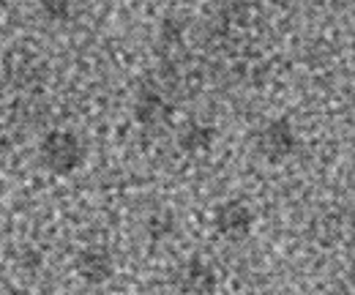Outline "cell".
I'll use <instances>...</instances> for the list:
<instances>
[{
  "label": "cell",
  "instance_id": "obj_6",
  "mask_svg": "<svg viewBox=\"0 0 355 295\" xmlns=\"http://www.w3.org/2000/svg\"><path fill=\"white\" fill-rule=\"evenodd\" d=\"M134 115H137V121H139L142 126H148V128L162 126V124H167V118L173 115V104H170L162 93L145 90V93H139V99H137V104H134Z\"/></svg>",
  "mask_w": 355,
  "mask_h": 295
},
{
  "label": "cell",
  "instance_id": "obj_7",
  "mask_svg": "<svg viewBox=\"0 0 355 295\" xmlns=\"http://www.w3.org/2000/svg\"><path fill=\"white\" fill-rule=\"evenodd\" d=\"M216 140V128L205 126V124H197V121H189L186 126L178 131V148L186 151V153H197V151H205L211 148Z\"/></svg>",
  "mask_w": 355,
  "mask_h": 295
},
{
  "label": "cell",
  "instance_id": "obj_8",
  "mask_svg": "<svg viewBox=\"0 0 355 295\" xmlns=\"http://www.w3.org/2000/svg\"><path fill=\"white\" fill-rule=\"evenodd\" d=\"M42 8H44L46 17H52V19H71V17L77 14L74 8H80V6H74V3H49V0H44Z\"/></svg>",
  "mask_w": 355,
  "mask_h": 295
},
{
  "label": "cell",
  "instance_id": "obj_1",
  "mask_svg": "<svg viewBox=\"0 0 355 295\" xmlns=\"http://www.w3.org/2000/svg\"><path fill=\"white\" fill-rule=\"evenodd\" d=\"M39 162L52 175H71L85 162V145L74 131L66 128L46 131L39 145Z\"/></svg>",
  "mask_w": 355,
  "mask_h": 295
},
{
  "label": "cell",
  "instance_id": "obj_4",
  "mask_svg": "<svg viewBox=\"0 0 355 295\" xmlns=\"http://www.w3.org/2000/svg\"><path fill=\"white\" fill-rule=\"evenodd\" d=\"M214 227L227 241H243L254 227V211L241 200H227L214 208Z\"/></svg>",
  "mask_w": 355,
  "mask_h": 295
},
{
  "label": "cell",
  "instance_id": "obj_3",
  "mask_svg": "<svg viewBox=\"0 0 355 295\" xmlns=\"http://www.w3.org/2000/svg\"><path fill=\"white\" fill-rule=\"evenodd\" d=\"M173 285L180 295H211L216 290V271L202 257H189L175 268Z\"/></svg>",
  "mask_w": 355,
  "mask_h": 295
},
{
  "label": "cell",
  "instance_id": "obj_5",
  "mask_svg": "<svg viewBox=\"0 0 355 295\" xmlns=\"http://www.w3.org/2000/svg\"><path fill=\"white\" fill-rule=\"evenodd\" d=\"M77 273L88 282V285H104L112 279L115 273V260H112V252L101 244H90L85 249H80L77 254V262H74Z\"/></svg>",
  "mask_w": 355,
  "mask_h": 295
},
{
  "label": "cell",
  "instance_id": "obj_2",
  "mask_svg": "<svg viewBox=\"0 0 355 295\" xmlns=\"http://www.w3.org/2000/svg\"><path fill=\"white\" fill-rule=\"evenodd\" d=\"M295 148H298V134L290 124V118L270 121L254 137V151L270 165H282L284 159H290L295 153Z\"/></svg>",
  "mask_w": 355,
  "mask_h": 295
}]
</instances>
